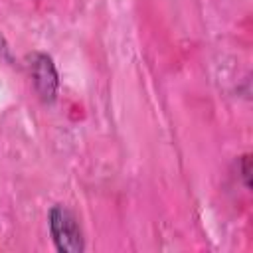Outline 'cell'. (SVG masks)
I'll list each match as a JSON object with an SVG mask.
<instances>
[{
  "instance_id": "obj_2",
  "label": "cell",
  "mask_w": 253,
  "mask_h": 253,
  "mask_svg": "<svg viewBox=\"0 0 253 253\" xmlns=\"http://www.w3.org/2000/svg\"><path fill=\"white\" fill-rule=\"evenodd\" d=\"M28 67L34 81V89L42 103H53L59 89V75L53 59L43 51H34L28 55Z\"/></svg>"
},
{
  "instance_id": "obj_1",
  "label": "cell",
  "mask_w": 253,
  "mask_h": 253,
  "mask_svg": "<svg viewBox=\"0 0 253 253\" xmlns=\"http://www.w3.org/2000/svg\"><path fill=\"white\" fill-rule=\"evenodd\" d=\"M49 235L59 253H81L85 251V239L75 213L61 204H55L47 215Z\"/></svg>"
},
{
  "instance_id": "obj_3",
  "label": "cell",
  "mask_w": 253,
  "mask_h": 253,
  "mask_svg": "<svg viewBox=\"0 0 253 253\" xmlns=\"http://www.w3.org/2000/svg\"><path fill=\"white\" fill-rule=\"evenodd\" d=\"M249 164H251V160H249V154L241 156V178H243V184H245V188H249V172H251Z\"/></svg>"
}]
</instances>
